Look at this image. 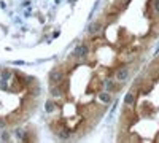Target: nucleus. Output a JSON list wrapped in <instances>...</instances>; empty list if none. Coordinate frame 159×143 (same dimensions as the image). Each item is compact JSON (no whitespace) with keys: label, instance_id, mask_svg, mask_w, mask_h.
I'll return each mask as SVG.
<instances>
[{"label":"nucleus","instance_id":"nucleus-1","mask_svg":"<svg viewBox=\"0 0 159 143\" xmlns=\"http://www.w3.org/2000/svg\"><path fill=\"white\" fill-rule=\"evenodd\" d=\"M130 76V70L127 67H119L116 72H115V80L118 83H126Z\"/></svg>","mask_w":159,"mask_h":143},{"label":"nucleus","instance_id":"nucleus-2","mask_svg":"<svg viewBox=\"0 0 159 143\" xmlns=\"http://www.w3.org/2000/svg\"><path fill=\"white\" fill-rule=\"evenodd\" d=\"M88 54H89V48H88L86 45H78V46L73 49V57H75V59H78V60L86 59V57H88Z\"/></svg>","mask_w":159,"mask_h":143},{"label":"nucleus","instance_id":"nucleus-3","mask_svg":"<svg viewBox=\"0 0 159 143\" xmlns=\"http://www.w3.org/2000/svg\"><path fill=\"white\" fill-rule=\"evenodd\" d=\"M48 78H49V83L51 84H59V83L64 81V73L61 70H51Z\"/></svg>","mask_w":159,"mask_h":143},{"label":"nucleus","instance_id":"nucleus-4","mask_svg":"<svg viewBox=\"0 0 159 143\" xmlns=\"http://www.w3.org/2000/svg\"><path fill=\"white\" fill-rule=\"evenodd\" d=\"M102 32V22H99V21H94V22H91L89 25H88V34L89 35H99Z\"/></svg>","mask_w":159,"mask_h":143},{"label":"nucleus","instance_id":"nucleus-5","mask_svg":"<svg viewBox=\"0 0 159 143\" xmlns=\"http://www.w3.org/2000/svg\"><path fill=\"white\" fill-rule=\"evenodd\" d=\"M116 83H118L116 80H110V78H108V80L103 81V87L107 89L108 92H118V91H119V84H116Z\"/></svg>","mask_w":159,"mask_h":143},{"label":"nucleus","instance_id":"nucleus-6","mask_svg":"<svg viewBox=\"0 0 159 143\" xmlns=\"http://www.w3.org/2000/svg\"><path fill=\"white\" fill-rule=\"evenodd\" d=\"M135 100H137L135 92H134V91H130V92H127V94L124 96L123 103H124V107H134V105H135Z\"/></svg>","mask_w":159,"mask_h":143},{"label":"nucleus","instance_id":"nucleus-7","mask_svg":"<svg viewBox=\"0 0 159 143\" xmlns=\"http://www.w3.org/2000/svg\"><path fill=\"white\" fill-rule=\"evenodd\" d=\"M97 99H99V102H102V103H105V105H107V103L111 102L113 96H111V92H108V91H103V92H99Z\"/></svg>","mask_w":159,"mask_h":143},{"label":"nucleus","instance_id":"nucleus-8","mask_svg":"<svg viewBox=\"0 0 159 143\" xmlns=\"http://www.w3.org/2000/svg\"><path fill=\"white\" fill-rule=\"evenodd\" d=\"M45 110H46V113H52L56 110V103H54V100H46V103H45Z\"/></svg>","mask_w":159,"mask_h":143},{"label":"nucleus","instance_id":"nucleus-9","mask_svg":"<svg viewBox=\"0 0 159 143\" xmlns=\"http://www.w3.org/2000/svg\"><path fill=\"white\" fill-rule=\"evenodd\" d=\"M13 76V73L10 72V70H2V72H0V78H3V80H10V78Z\"/></svg>","mask_w":159,"mask_h":143},{"label":"nucleus","instance_id":"nucleus-10","mask_svg":"<svg viewBox=\"0 0 159 143\" xmlns=\"http://www.w3.org/2000/svg\"><path fill=\"white\" fill-rule=\"evenodd\" d=\"M2 140H3V141L10 140V134H8V132H3V134H2Z\"/></svg>","mask_w":159,"mask_h":143},{"label":"nucleus","instance_id":"nucleus-11","mask_svg":"<svg viewBox=\"0 0 159 143\" xmlns=\"http://www.w3.org/2000/svg\"><path fill=\"white\" fill-rule=\"evenodd\" d=\"M5 127H7V121L0 119V129H5Z\"/></svg>","mask_w":159,"mask_h":143},{"label":"nucleus","instance_id":"nucleus-12","mask_svg":"<svg viewBox=\"0 0 159 143\" xmlns=\"http://www.w3.org/2000/svg\"><path fill=\"white\" fill-rule=\"evenodd\" d=\"M118 2L121 3V7H124V5H127V3L130 2V0H118Z\"/></svg>","mask_w":159,"mask_h":143}]
</instances>
